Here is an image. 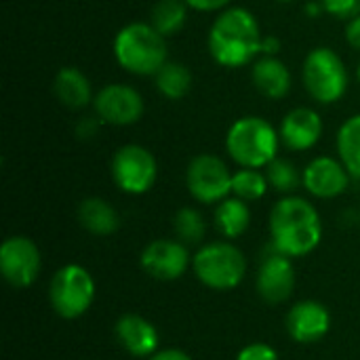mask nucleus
<instances>
[{
	"instance_id": "nucleus-1",
	"label": "nucleus",
	"mask_w": 360,
	"mask_h": 360,
	"mask_svg": "<svg viewBox=\"0 0 360 360\" xmlns=\"http://www.w3.org/2000/svg\"><path fill=\"white\" fill-rule=\"evenodd\" d=\"M270 240L287 257L310 255L323 240L316 207L302 196H283L270 211Z\"/></svg>"
},
{
	"instance_id": "nucleus-2",
	"label": "nucleus",
	"mask_w": 360,
	"mask_h": 360,
	"mask_svg": "<svg viewBox=\"0 0 360 360\" xmlns=\"http://www.w3.org/2000/svg\"><path fill=\"white\" fill-rule=\"evenodd\" d=\"M262 30L255 15L243 6L219 11L211 23L207 46L211 57L224 68H243L262 55Z\"/></svg>"
},
{
	"instance_id": "nucleus-3",
	"label": "nucleus",
	"mask_w": 360,
	"mask_h": 360,
	"mask_svg": "<svg viewBox=\"0 0 360 360\" xmlns=\"http://www.w3.org/2000/svg\"><path fill=\"white\" fill-rule=\"evenodd\" d=\"M112 49L118 65L135 76H156L169 61L167 38L152 23L143 21L120 27Z\"/></svg>"
},
{
	"instance_id": "nucleus-4",
	"label": "nucleus",
	"mask_w": 360,
	"mask_h": 360,
	"mask_svg": "<svg viewBox=\"0 0 360 360\" xmlns=\"http://www.w3.org/2000/svg\"><path fill=\"white\" fill-rule=\"evenodd\" d=\"M281 135L262 116H243L226 133V150L230 158L245 169H266L278 158Z\"/></svg>"
},
{
	"instance_id": "nucleus-5",
	"label": "nucleus",
	"mask_w": 360,
	"mask_h": 360,
	"mask_svg": "<svg viewBox=\"0 0 360 360\" xmlns=\"http://www.w3.org/2000/svg\"><path fill=\"white\" fill-rule=\"evenodd\" d=\"M302 80L308 95L323 103L331 105L340 101L350 84V74L344 59L329 46L312 49L302 65Z\"/></svg>"
},
{
	"instance_id": "nucleus-6",
	"label": "nucleus",
	"mask_w": 360,
	"mask_h": 360,
	"mask_svg": "<svg viewBox=\"0 0 360 360\" xmlns=\"http://www.w3.org/2000/svg\"><path fill=\"white\" fill-rule=\"evenodd\" d=\"M196 278L215 291L236 289L247 274V259L243 251L230 243H211L196 251L192 257Z\"/></svg>"
},
{
	"instance_id": "nucleus-7",
	"label": "nucleus",
	"mask_w": 360,
	"mask_h": 360,
	"mask_svg": "<svg viewBox=\"0 0 360 360\" xmlns=\"http://www.w3.org/2000/svg\"><path fill=\"white\" fill-rule=\"evenodd\" d=\"M95 281L91 272L78 264L59 268L49 287V302L57 316L65 321L80 319L89 312L95 300Z\"/></svg>"
},
{
	"instance_id": "nucleus-8",
	"label": "nucleus",
	"mask_w": 360,
	"mask_h": 360,
	"mask_svg": "<svg viewBox=\"0 0 360 360\" xmlns=\"http://www.w3.org/2000/svg\"><path fill=\"white\" fill-rule=\"evenodd\" d=\"M110 173L118 190H122L124 194L139 196L150 192L152 186L156 184L158 162L148 148L127 143L118 148L116 154L112 156Z\"/></svg>"
},
{
	"instance_id": "nucleus-9",
	"label": "nucleus",
	"mask_w": 360,
	"mask_h": 360,
	"mask_svg": "<svg viewBox=\"0 0 360 360\" xmlns=\"http://www.w3.org/2000/svg\"><path fill=\"white\" fill-rule=\"evenodd\" d=\"M232 171L215 154H198L186 169V186L192 198L202 205L221 202L232 194Z\"/></svg>"
},
{
	"instance_id": "nucleus-10",
	"label": "nucleus",
	"mask_w": 360,
	"mask_h": 360,
	"mask_svg": "<svg viewBox=\"0 0 360 360\" xmlns=\"http://www.w3.org/2000/svg\"><path fill=\"white\" fill-rule=\"evenodd\" d=\"M95 116L110 127H129L143 116V97L135 86L129 84H105L95 93L93 99Z\"/></svg>"
},
{
	"instance_id": "nucleus-11",
	"label": "nucleus",
	"mask_w": 360,
	"mask_h": 360,
	"mask_svg": "<svg viewBox=\"0 0 360 360\" xmlns=\"http://www.w3.org/2000/svg\"><path fill=\"white\" fill-rule=\"evenodd\" d=\"M40 251L27 236H11L0 247V272L15 289L30 287L40 274Z\"/></svg>"
},
{
	"instance_id": "nucleus-12",
	"label": "nucleus",
	"mask_w": 360,
	"mask_h": 360,
	"mask_svg": "<svg viewBox=\"0 0 360 360\" xmlns=\"http://www.w3.org/2000/svg\"><path fill=\"white\" fill-rule=\"evenodd\" d=\"M192 259L188 245L181 240L158 238L146 245L141 251V268L148 276L156 281H177L186 274Z\"/></svg>"
},
{
	"instance_id": "nucleus-13",
	"label": "nucleus",
	"mask_w": 360,
	"mask_h": 360,
	"mask_svg": "<svg viewBox=\"0 0 360 360\" xmlns=\"http://www.w3.org/2000/svg\"><path fill=\"white\" fill-rule=\"evenodd\" d=\"M257 293L268 304H283L291 297L295 289V268L291 257L278 253L272 247V253L264 257L257 270Z\"/></svg>"
},
{
	"instance_id": "nucleus-14",
	"label": "nucleus",
	"mask_w": 360,
	"mask_h": 360,
	"mask_svg": "<svg viewBox=\"0 0 360 360\" xmlns=\"http://www.w3.org/2000/svg\"><path fill=\"white\" fill-rule=\"evenodd\" d=\"M350 173L340 158L316 156L304 169V188L323 200L342 196L350 186Z\"/></svg>"
},
{
	"instance_id": "nucleus-15",
	"label": "nucleus",
	"mask_w": 360,
	"mask_h": 360,
	"mask_svg": "<svg viewBox=\"0 0 360 360\" xmlns=\"http://www.w3.org/2000/svg\"><path fill=\"white\" fill-rule=\"evenodd\" d=\"M331 329V312L314 300L297 302L287 314V331L297 344H316Z\"/></svg>"
},
{
	"instance_id": "nucleus-16",
	"label": "nucleus",
	"mask_w": 360,
	"mask_h": 360,
	"mask_svg": "<svg viewBox=\"0 0 360 360\" xmlns=\"http://www.w3.org/2000/svg\"><path fill=\"white\" fill-rule=\"evenodd\" d=\"M278 135H281V143L291 152L312 150L323 135L321 114L312 108H295L283 118L278 127Z\"/></svg>"
},
{
	"instance_id": "nucleus-17",
	"label": "nucleus",
	"mask_w": 360,
	"mask_h": 360,
	"mask_svg": "<svg viewBox=\"0 0 360 360\" xmlns=\"http://www.w3.org/2000/svg\"><path fill=\"white\" fill-rule=\"evenodd\" d=\"M116 340L135 359H150L158 352L160 335L158 329L139 314H122L116 321Z\"/></svg>"
},
{
	"instance_id": "nucleus-18",
	"label": "nucleus",
	"mask_w": 360,
	"mask_h": 360,
	"mask_svg": "<svg viewBox=\"0 0 360 360\" xmlns=\"http://www.w3.org/2000/svg\"><path fill=\"white\" fill-rule=\"evenodd\" d=\"M251 80L268 99H283L291 91V72L278 57H259L251 68Z\"/></svg>"
},
{
	"instance_id": "nucleus-19",
	"label": "nucleus",
	"mask_w": 360,
	"mask_h": 360,
	"mask_svg": "<svg viewBox=\"0 0 360 360\" xmlns=\"http://www.w3.org/2000/svg\"><path fill=\"white\" fill-rule=\"evenodd\" d=\"M53 93H55L57 101L70 110H82L89 103H93V99H95L91 80L86 78V74L82 70H78L74 65L61 68L55 74Z\"/></svg>"
},
{
	"instance_id": "nucleus-20",
	"label": "nucleus",
	"mask_w": 360,
	"mask_h": 360,
	"mask_svg": "<svg viewBox=\"0 0 360 360\" xmlns=\"http://www.w3.org/2000/svg\"><path fill=\"white\" fill-rule=\"evenodd\" d=\"M78 221L80 226L95 234V236H110L118 230L120 226V217L116 213V209L103 200V198H84L78 207Z\"/></svg>"
},
{
	"instance_id": "nucleus-21",
	"label": "nucleus",
	"mask_w": 360,
	"mask_h": 360,
	"mask_svg": "<svg viewBox=\"0 0 360 360\" xmlns=\"http://www.w3.org/2000/svg\"><path fill=\"white\" fill-rule=\"evenodd\" d=\"M215 226L226 238H238L243 236L251 226V209L247 200H240L236 196H228L221 202H217L215 209Z\"/></svg>"
},
{
	"instance_id": "nucleus-22",
	"label": "nucleus",
	"mask_w": 360,
	"mask_h": 360,
	"mask_svg": "<svg viewBox=\"0 0 360 360\" xmlns=\"http://www.w3.org/2000/svg\"><path fill=\"white\" fill-rule=\"evenodd\" d=\"M156 89L165 99L179 101L184 99L190 89H192V72L188 65L179 61H167L158 72H156Z\"/></svg>"
},
{
	"instance_id": "nucleus-23",
	"label": "nucleus",
	"mask_w": 360,
	"mask_h": 360,
	"mask_svg": "<svg viewBox=\"0 0 360 360\" xmlns=\"http://www.w3.org/2000/svg\"><path fill=\"white\" fill-rule=\"evenodd\" d=\"M188 2L186 0H156L150 11V23L165 36H175L188 21Z\"/></svg>"
},
{
	"instance_id": "nucleus-24",
	"label": "nucleus",
	"mask_w": 360,
	"mask_h": 360,
	"mask_svg": "<svg viewBox=\"0 0 360 360\" xmlns=\"http://www.w3.org/2000/svg\"><path fill=\"white\" fill-rule=\"evenodd\" d=\"M338 156L352 177L360 179V114L350 116L338 131Z\"/></svg>"
},
{
	"instance_id": "nucleus-25",
	"label": "nucleus",
	"mask_w": 360,
	"mask_h": 360,
	"mask_svg": "<svg viewBox=\"0 0 360 360\" xmlns=\"http://www.w3.org/2000/svg\"><path fill=\"white\" fill-rule=\"evenodd\" d=\"M270 184L266 173H262V169H245L240 167L234 175H232V196L253 202L266 196Z\"/></svg>"
},
{
	"instance_id": "nucleus-26",
	"label": "nucleus",
	"mask_w": 360,
	"mask_h": 360,
	"mask_svg": "<svg viewBox=\"0 0 360 360\" xmlns=\"http://www.w3.org/2000/svg\"><path fill=\"white\" fill-rule=\"evenodd\" d=\"M264 173L268 177V184L281 194H291L304 184V173H300L297 167L285 158H274Z\"/></svg>"
},
{
	"instance_id": "nucleus-27",
	"label": "nucleus",
	"mask_w": 360,
	"mask_h": 360,
	"mask_svg": "<svg viewBox=\"0 0 360 360\" xmlns=\"http://www.w3.org/2000/svg\"><path fill=\"white\" fill-rule=\"evenodd\" d=\"M173 228H175L177 240H181L184 245H198L207 232V224H205L200 211H196L192 207H184L175 213Z\"/></svg>"
},
{
	"instance_id": "nucleus-28",
	"label": "nucleus",
	"mask_w": 360,
	"mask_h": 360,
	"mask_svg": "<svg viewBox=\"0 0 360 360\" xmlns=\"http://www.w3.org/2000/svg\"><path fill=\"white\" fill-rule=\"evenodd\" d=\"M327 15L335 19L350 21L352 17L360 15V0H321Z\"/></svg>"
},
{
	"instance_id": "nucleus-29",
	"label": "nucleus",
	"mask_w": 360,
	"mask_h": 360,
	"mask_svg": "<svg viewBox=\"0 0 360 360\" xmlns=\"http://www.w3.org/2000/svg\"><path fill=\"white\" fill-rule=\"evenodd\" d=\"M236 360H278V352H276L272 346L257 342V344L245 346V348L238 352Z\"/></svg>"
},
{
	"instance_id": "nucleus-30",
	"label": "nucleus",
	"mask_w": 360,
	"mask_h": 360,
	"mask_svg": "<svg viewBox=\"0 0 360 360\" xmlns=\"http://www.w3.org/2000/svg\"><path fill=\"white\" fill-rule=\"evenodd\" d=\"M190 8L200 11V13H217L230 6L232 0H186Z\"/></svg>"
},
{
	"instance_id": "nucleus-31",
	"label": "nucleus",
	"mask_w": 360,
	"mask_h": 360,
	"mask_svg": "<svg viewBox=\"0 0 360 360\" xmlns=\"http://www.w3.org/2000/svg\"><path fill=\"white\" fill-rule=\"evenodd\" d=\"M99 122H101V120H99L97 116H86V118H82V120L78 122V127H76V135H78L80 139L93 137V135L97 133Z\"/></svg>"
},
{
	"instance_id": "nucleus-32",
	"label": "nucleus",
	"mask_w": 360,
	"mask_h": 360,
	"mask_svg": "<svg viewBox=\"0 0 360 360\" xmlns=\"http://www.w3.org/2000/svg\"><path fill=\"white\" fill-rule=\"evenodd\" d=\"M346 40L352 49L360 51V15L352 17L346 25Z\"/></svg>"
},
{
	"instance_id": "nucleus-33",
	"label": "nucleus",
	"mask_w": 360,
	"mask_h": 360,
	"mask_svg": "<svg viewBox=\"0 0 360 360\" xmlns=\"http://www.w3.org/2000/svg\"><path fill=\"white\" fill-rule=\"evenodd\" d=\"M148 360H192V356L186 354L184 350L169 348V350H158L156 354H152Z\"/></svg>"
},
{
	"instance_id": "nucleus-34",
	"label": "nucleus",
	"mask_w": 360,
	"mask_h": 360,
	"mask_svg": "<svg viewBox=\"0 0 360 360\" xmlns=\"http://www.w3.org/2000/svg\"><path fill=\"white\" fill-rule=\"evenodd\" d=\"M281 51V40L270 34V36H264L262 38V55H270V57H276V53Z\"/></svg>"
},
{
	"instance_id": "nucleus-35",
	"label": "nucleus",
	"mask_w": 360,
	"mask_h": 360,
	"mask_svg": "<svg viewBox=\"0 0 360 360\" xmlns=\"http://www.w3.org/2000/svg\"><path fill=\"white\" fill-rule=\"evenodd\" d=\"M304 8H306V13H308L310 17H319V15H321V13L325 11V8H323V2H321V0H319V2H316V0H312V2H308V4H306Z\"/></svg>"
},
{
	"instance_id": "nucleus-36",
	"label": "nucleus",
	"mask_w": 360,
	"mask_h": 360,
	"mask_svg": "<svg viewBox=\"0 0 360 360\" xmlns=\"http://www.w3.org/2000/svg\"><path fill=\"white\" fill-rule=\"evenodd\" d=\"M276 2H281V4H291V2H295V0H276Z\"/></svg>"
},
{
	"instance_id": "nucleus-37",
	"label": "nucleus",
	"mask_w": 360,
	"mask_h": 360,
	"mask_svg": "<svg viewBox=\"0 0 360 360\" xmlns=\"http://www.w3.org/2000/svg\"><path fill=\"white\" fill-rule=\"evenodd\" d=\"M356 76H359V82H360V61H359V68H356Z\"/></svg>"
}]
</instances>
